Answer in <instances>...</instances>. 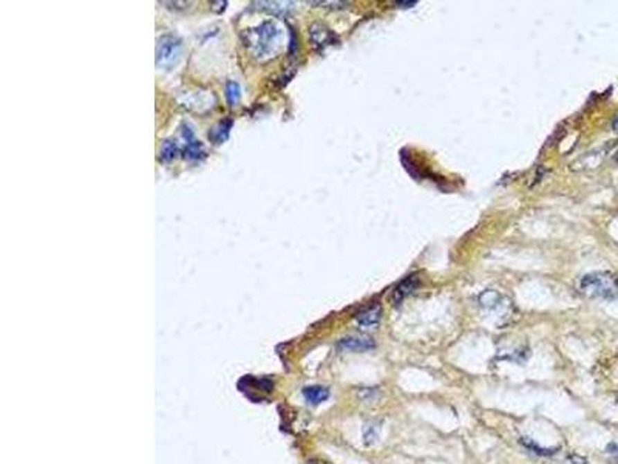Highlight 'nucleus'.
Wrapping results in <instances>:
<instances>
[{
	"label": "nucleus",
	"instance_id": "obj_1",
	"mask_svg": "<svg viewBox=\"0 0 618 464\" xmlns=\"http://www.w3.org/2000/svg\"><path fill=\"white\" fill-rule=\"evenodd\" d=\"M281 30L274 20H265L255 28L245 30L241 33V39L247 50L257 59L271 58L279 51Z\"/></svg>",
	"mask_w": 618,
	"mask_h": 464
},
{
	"label": "nucleus",
	"instance_id": "obj_2",
	"mask_svg": "<svg viewBox=\"0 0 618 464\" xmlns=\"http://www.w3.org/2000/svg\"><path fill=\"white\" fill-rule=\"evenodd\" d=\"M580 290L589 298L618 299V275L608 271L586 274L580 282Z\"/></svg>",
	"mask_w": 618,
	"mask_h": 464
},
{
	"label": "nucleus",
	"instance_id": "obj_3",
	"mask_svg": "<svg viewBox=\"0 0 618 464\" xmlns=\"http://www.w3.org/2000/svg\"><path fill=\"white\" fill-rule=\"evenodd\" d=\"M181 40L173 36H163L157 45V67L164 69L170 67L173 60L179 56Z\"/></svg>",
	"mask_w": 618,
	"mask_h": 464
},
{
	"label": "nucleus",
	"instance_id": "obj_4",
	"mask_svg": "<svg viewBox=\"0 0 618 464\" xmlns=\"http://www.w3.org/2000/svg\"><path fill=\"white\" fill-rule=\"evenodd\" d=\"M309 40H311V44L315 50L321 51L325 50L326 46L334 45L337 42V37H335L334 33L324 24H312L311 28H309Z\"/></svg>",
	"mask_w": 618,
	"mask_h": 464
},
{
	"label": "nucleus",
	"instance_id": "obj_5",
	"mask_svg": "<svg viewBox=\"0 0 618 464\" xmlns=\"http://www.w3.org/2000/svg\"><path fill=\"white\" fill-rule=\"evenodd\" d=\"M181 135H183V138H184V141H186L184 158H186L187 161H191V163H193V161H198V160H201V158H204L203 144H201L200 141H198L197 138H195L193 130L191 129L189 126L184 124L183 127H181Z\"/></svg>",
	"mask_w": 618,
	"mask_h": 464
},
{
	"label": "nucleus",
	"instance_id": "obj_6",
	"mask_svg": "<svg viewBox=\"0 0 618 464\" xmlns=\"http://www.w3.org/2000/svg\"><path fill=\"white\" fill-rule=\"evenodd\" d=\"M339 348L346 352H367L374 348V341L368 336H348L339 342Z\"/></svg>",
	"mask_w": 618,
	"mask_h": 464
},
{
	"label": "nucleus",
	"instance_id": "obj_7",
	"mask_svg": "<svg viewBox=\"0 0 618 464\" xmlns=\"http://www.w3.org/2000/svg\"><path fill=\"white\" fill-rule=\"evenodd\" d=\"M419 284H421V280L416 277V275H412V277H407L404 282H400V284L394 288L393 295H391L393 305L402 304L405 298H408L409 294H413L416 290H418Z\"/></svg>",
	"mask_w": 618,
	"mask_h": 464
},
{
	"label": "nucleus",
	"instance_id": "obj_8",
	"mask_svg": "<svg viewBox=\"0 0 618 464\" xmlns=\"http://www.w3.org/2000/svg\"><path fill=\"white\" fill-rule=\"evenodd\" d=\"M507 304H510V302L498 291L487 290L479 295V305L484 309H490V311H498V309L506 307Z\"/></svg>",
	"mask_w": 618,
	"mask_h": 464
},
{
	"label": "nucleus",
	"instance_id": "obj_9",
	"mask_svg": "<svg viewBox=\"0 0 618 464\" xmlns=\"http://www.w3.org/2000/svg\"><path fill=\"white\" fill-rule=\"evenodd\" d=\"M380 318H382V308H380V305L376 304L373 307L364 309V311H362L360 314H357L355 322H357V325L362 328H373V327L379 325Z\"/></svg>",
	"mask_w": 618,
	"mask_h": 464
},
{
	"label": "nucleus",
	"instance_id": "obj_10",
	"mask_svg": "<svg viewBox=\"0 0 618 464\" xmlns=\"http://www.w3.org/2000/svg\"><path fill=\"white\" fill-rule=\"evenodd\" d=\"M231 129H232V119L221 121V123H218L217 126L212 127V129H211V132H209V139L212 141L213 144H221V143H224V141H226L227 138H229Z\"/></svg>",
	"mask_w": 618,
	"mask_h": 464
},
{
	"label": "nucleus",
	"instance_id": "obj_11",
	"mask_svg": "<svg viewBox=\"0 0 618 464\" xmlns=\"http://www.w3.org/2000/svg\"><path fill=\"white\" fill-rule=\"evenodd\" d=\"M303 396L309 404L317 406V404H320V402H324L329 398V390L325 387H320V386L306 387V388H303Z\"/></svg>",
	"mask_w": 618,
	"mask_h": 464
},
{
	"label": "nucleus",
	"instance_id": "obj_12",
	"mask_svg": "<svg viewBox=\"0 0 618 464\" xmlns=\"http://www.w3.org/2000/svg\"><path fill=\"white\" fill-rule=\"evenodd\" d=\"M240 98H241V89L240 84L235 83V80H229L226 84V99L229 107H237L240 104Z\"/></svg>",
	"mask_w": 618,
	"mask_h": 464
},
{
	"label": "nucleus",
	"instance_id": "obj_13",
	"mask_svg": "<svg viewBox=\"0 0 618 464\" xmlns=\"http://www.w3.org/2000/svg\"><path fill=\"white\" fill-rule=\"evenodd\" d=\"M521 445L526 447V449H529V450H532L533 454H536V455H541V456H550V455H554V454H556V447H554V449H546V447H541L538 442H535L533 440H530V438H521Z\"/></svg>",
	"mask_w": 618,
	"mask_h": 464
},
{
	"label": "nucleus",
	"instance_id": "obj_14",
	"mask_svg": "<svg viewBox=\"0 0 618 464\" xmlns=\"http://www.w3.org/2000/svg\"><path fill=\"white\" fill-rule=\"evenodd\" d=\"M178 147L175 144V141L166 139L163 143V147H161V158L164 161H172L175 157H177Z\"/></svg>",
	"mask_w": 618,
	"mask_h": 464
},
{
	"label": "nucleus",
	"instance_id": "obj_15",
	"mask_svg": "<svg viewBox=\"0 0 618 464\" xmlns=\"http://www.w3.org/2000/svg\"><path fill=\"white\" fill-rule=\"evenodd\" d=\"M379 430H380V427L378 424H374V422L365 426V429H364V438H365L367 445H373V442L378 441Z\"/></svg>",
	"mask_w": 618,
	"mask_h": 464
},
{
	"label": "nucleus",
	"instance_id": "obj_16",
	"mask_svg": "<svg viewBox=\"0 0 618 464\" xmlns=\"http://www.w3.org/2000/svg\"><path fill=\"white\" fill-rule=\"evenodd\" d=\"M566 464H586V460H584L580 455H570Z\"/></svg>",
	"mask_w": 618,
	"mask_h": 464
},
{
	"label": "nucleus",
	"instance_id": "obj_17",
	"mask_svg": "<svg viewBox=\"0 0 618 464\" xmlns=\"http://www.w3.org/2000/svg\"><path fill=\"white\" fill-rule=\"evenodd\" d=\"M396 5L400 6V8H409V6H414L416 2H396Z\"/></svg>",
	"mask_w": 618,
	"mask_h": 464
},
{
	"label": "nucleus",
	"instance_id": "obj_18",
	"mask_svg": "<svg viewBox=\"0 0 618 464\" xmlns=\"http://www.w3.org/2000/svg\"><path fill=\"white\" fill-rule=\"evenodd\" d=\"M612 126H614V129L617 130V133H618V113L615 115V118H614V123H612Z\"/></svg>",
	"mask_w": 618,
	"mask_h": 464
}]
</instances>
